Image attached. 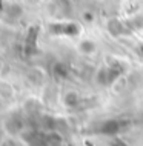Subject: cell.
I'll use <instances>...</instances> for the list:
<instances>
[{"label": "cell", "mask_w": 143, "mask_h": 146, "mask_svg": "<svg viewBox=\"0 0 143 146\" xmlns=\"http://www.w3.org/2000/svg\"><path fill=\"white\" fill-rule=\"evenodd\" d=\"M128 126L129 125L123 120H109L105 125L100 126V132L102 134H118V132L126 131Z\"/></svg>", "instance_id": "cell-1"}]
</instances>
